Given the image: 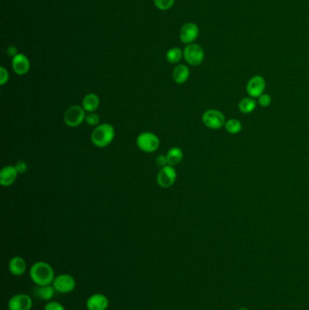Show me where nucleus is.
I'll return each instance as SVG.
<instances>
[{"label":"nucleus","instance_id":"obj_10","mask_svg":"<svg viewBox=\"0 0 309 310\" xmlns=\"http://www.w3.org/2000/svg\"><path fill=\"white\" fill-rule=\"evenodd\" d=\"M7 307L9 310H31L32 298L26 294H17L9 299Z\"/></svg>","mask_w":309,"mask_h":310},{"label":"nucleus","instance_id":"obj_21","mask_svg":"<svg viewBox=\"0 0 309 310\" xmlns=\"http://www.w3.org/2000/svg\"><path fill=\"white\" fill-rule=\"evenodd\" d=\"M225 129L231 135H238L242 130V123L237 119H230L225 123Z\"/></svg>","mask_w":309,"mask_h":310},{"label":"nucleus","instance_id":"obj_25","mask_svg":"<svg viewBox=\"0 0 309 310\" xmlns=\"http://www.w3.org/2000/svg\"><path fill=\"white\" fill-rule=\"evenodd\" d=\"M272 102V98L268 94H263L258 97V103L262 107H269Z\"/></svg>","mask_w":309,"mask_h":310},{"label":"nucleus","instance_id":"obj_22","mask_svg":"<svg viewBox=\"0 0 309 310\" xmlns=\"http://www.w3.org/2000/svg\"><path fill=\"white\" fill-rule=\"evenodd\" d=\"M182 57H183V52L181 51V49L179 47L171 48L166 55L167 61L171 64H178L182 58Z\"/></svg>","mask_w":309,"mask_h":310},{"label":"nucleus","instance_id":"obj_4","mask_svg":"<svg viewBox=\"0 0 309 310\" xmlns=\"http://www.w3.org/2000/svg\"><path fill=\"white\" fill-rule=\"evenodd\" d=\"M202 123L210 129L219 130L225 126V116L222 112L216 109H211L203 114Z\"/></svg>","mask_w":309,"mask_h":310},{"label":"nucleus","instance_id":"obj_14","mask_svg":"<svg viewBox=\"0 0 309 310\" xmlns=\"http://www.w3.org/2000/svg\"><path fill=\"white\" fill-rule=\"evenodd\" d=\"M18 171L16 166H5L0 172V184L3 187H9L13 184L18 178Z\"/></svg>","mask_w":309,"mask_h":310},{"label":"nucleus","instance_id":"obj_18","mask_svg":"<svg viewBox=\"0 0 309 310\" xmlns=\"http://www.w3.org/2000/svg\"><path fill=\"white\" fill-rule=\"evenodd\" d=\"M100 105V99L96 94H88L83 99V108L87 113H94Z\"/></svg>","mask_w":309,"mask_h":310},{"label":"nucleus","instance_id":"obj_7","mask_svg":"<svg viewBox=\"0 0 309 310\" xmlns=\"http://www.w3.org/2000/svg\"><path fill=\"white\" fill-rule=\"evenodd\" d=\"M53 287L58 293L67 294L76 289V279L69 274H61L56 277L53 281Z\"/></svg>","mask_w":309,"mask_h":310},{"label":"nucleus","instance_id":"obj_3","mask_svg":"<svg viewBox=\"0 0 309 310\" xmlns=\"http://www.w3.org/2000/svg\"><path fill=\"white\" fill-rule=\"evenodd\" d=\"M136 143L138 148L140 149L142 152L147 153V154H152L156 152L159 146H160V139L157 136H155L154 134L150 133V132H145L142 133L140 136L137 137Z\"/></svg>","mask_w":309,"mask_h":310},{"label":"nucleus","instance_id":"obj_31","mask_svg":"<svg viewBox=\"0 0 309 310\" xmlns=\"http://www.w3.org/2000/svg\"><path fill=\"white\" fill-rule=\"evenodd\" d=\"M248 310V309H246V308H241V309H239V310Z\"/></svg>","mask_w":309,"mask_h":310},{"label":"nucleus","instance_id":"obj_23","mask_svg":"<svg viewBox=\"0 0 309 310\" xmlns=\"http://www.w3.org/2000/svg\"><path fill=\"white\" fill-rule=\"evenodd\" d=\"M154 1L155 7L158 9L166 11L170 8H172L175 3V0H154Z\"/></svg>","mask_w":309,"mask_h":310},{"label":"nucleus","instance_id":"obj_9","mask_svg":"<svg viewBox=\"0 0 309 310\" xmlns=\"http://www.w3.org/2000/svg\"><path fill=\"white\" fill-rule=\"evenodd\" d=\"M266 89V80L261 76H255L251 78L246 86V90L250 97L258 98L264 94Z\"/></svg>","mask_w":309,"mask_h":310},{"label":"nucleus","instance_id":"obj_26","mask_svg":"<svg viewBox=\"0 0 309 310\" xmlns=\"http://www.w3.org/2000/svg\"><path fill=\"white\" fill-rule=\"evenodd\" d=\"M44 310H65L64 306L62 304L57 301H50L46 304L44 308Z\"/></svg>","mask_w":309,"mask_h":310},{"label":"nucleus","instance_id":"obj_2","mask_svg":"<svg viewBox=\"0 0 309 310\" xmlns=\"http://www.w3.org/2000/svg\"><path fill=\"white\" fill-rule=\"evenodd\" d=\"M116 136V131L113 125L109 123H103L97 126L92 133V142L99 148H104L113 142Z\"/></svg>","mask_w":309,"mask_h":310},{"label":"nucleus","instance_id":"obj_20","mask_svg":"<svg viewBox=\"0 0 309 310\" xmlns=\"http://www.w3.org/2000/svg\"><path fill=\"white\" fill-rule=\"evenodd\" d=\"M257 107V102L252 97L243 98L238 103V109L245 115L251 114Z\"/></svg>","mask_w":309,"mask_h":310},{"label":"nucleus","instance_id":"obj_30","mask_svg":"<svg viewBox=\"0 0 309 310\" xmlns=\"http://www.w3.org/2000/svg\"><path fill=\"white\" fill-rule=\"evenodd\" d=\"M7 53L9 57H11V58H15V57L18 55V50H17V48H16L15 46L11 45V46L7 47Z\"/></svg>","mask_w":309,"mask_h":310},{"label":"nucleus","instance_id":"obj_28","mask_svg":"<svg viewBox=\"0 0 309 310\" xmlns=\"http://www.w3.org/2000/svg\"><path fill=\"white\" fill-rule=\"evenodd\" d=\"M156 164H157V166L161 167V168H163V167L169 165L167 156L163 155H159V156L156 158Z\"/></svg>","mask_w":309,"mask_h":310},{"label":"nucleus","instance_id":"obj_6","mask_svg":"<svg viewBox=\"0 0 309 310\" xmlns=\"http://www.w3.org/2000/svg\"><path fill=\"white\" fill-rule=\"evenodd\" d=\"M183 58L189 65H200L204 60V50L198 44H190L183 50Z\"/></svg>","mask_w":309,"mask_h":310},{"label":"nucleus","instance_id":"obj_8","mask_svg":"<svg viewBox=\"0 0 309 310\" xmlns=\"http://www.w3.org/2000/svg\"><path fill=\"white\" fill-rule=\"evenodd\" d=\"M177 179V173L174 166L167 165L160 170L157 174V183L161 188L172 187Z\"/></svg>","mask_w":309,"mask_h":310},{"label":"nucleus","instance_id":"obj_16","mask_svg":"<svg viewBox=\"0 0 309 310\" xmlns=\"http://www.w3.org/2000/svg\"><path fill=\"white\" fill-rule=\"evenodd\" d=\"M56 292L57 291L54 289L53 285L38 286V288H36L34 291V295L39 299L49 301L54 297Z\"/></svg>","mask_w":309,"mask_h":310},{"label":"nucleus","instance_id":"obj_1","mask_svg":"<svg viewBox=\"0 0 309 310\" xmlns=\"http://www.w3.org/2000/svg\"><path fill=\"white\" fill-rule=\"evenodd\" d=\"M29 276L37 286L52 285L56 278L53 267L45 261H38L34 263L30 268Z\"/></svg>","mask_w":309,"mask_h":310},{"label":"nucleus","instance_id":"obj_19","mask_svg":"<svg viewBox=\"0 0 309 310\" xmlns=\"http://www.w3.org/2000/svg\"><path fill=\"white\" fill-rule=\"evenodd\" d=\"M168 162L169 165L175 166L179 164L183 159V152L179 147H173L168 151L167 155Z\"/></svg>","mask_w":309,"mask_h":310},{"label":"nucleus","instance_id":"obj_15","mask_svg":"<svg viewBox=\"0 0 309 310\" xmlns=\"http://www.w3.org/2000/svg\"><path fill=\"white\" fill-rule=\"evenodd\" d=\"M8 269L12 275L16 276V277H20V276L24 275L26 272V260L22 257H19V256L14 257L10 259V261L8 263Z\"/></svg>","mask_w":309,"mask_h":310},{"label":"nucleus","instance_id":"obj_13","mask_svg":"<svg viewBox=\"0 0 309 310\" xmlns=\"http://www.w3.org/2000/svg\"><path fill=\"white\" fill-rule=\"evenodd\" d=\"M12 68L19 76H24L30 69V61L23 54H18L12 58Z\"/></svg>","mask_w":309,"mask_h":310},{"label":"nucleus","instance_id":"obj_17","mask_svg":"<svg viewBox=\"0 0 309 310\" xmlns=\"http://www.w3.org/2000/svg\"><path fill=\"white\" fill-rule=\"evenodd\" d=\"M174 82L178 84L186 83L190 78V70L185 65H178L174 68L173 73Z\"/></svg>","mask_w":309,"mask_h":310},{"label":"nucleus","instance_id":"obj_24","mask_svg":"<svg viewBox=\"0 0 309 310\" xmlns=\"http://www.w3.org/2000/svg\"><path fill=\"white\" fill-rule=\"evenodd\" d=\"M84 122L87 124L91 125V126H98L99 123H100V117L95 112L94 113H88L85 116Z\"/></svg>","mask_w":309,"mask_h":310},{"label":"nucleus","instance_id":"obj_29","mask_svg":"<svg viewBox=\"0 0 309 310\" xmlns=\"http://www.w3.org/2000/svg\"><path fill=\"white\" fill-rule=\"evenodd\" d=\"M16 169H17L19 174H26V171H27V164L25 162L19 161L16 164Z\"/></svg>","mask_w":309,"mask_h":310},{"label":"nucleus","instance_id":"obj_12","mask_svg":"<svg viewBox=\"0 0 309 310\" xmlns=\"http://www.w3.org/2000/svg\"><path fill=\"white\" fill-rule=\"evenodd\" d=\"M108 307L109 299L103 294H94L86 300V308L88 310H106Z\"/></svg>","mask_w":309,"mask_h":310},{"label":"nucleus","instance_id":"obj_5","mask_svg":"<svg viewBox=\"0 0 309 310\" xmlns=\"http://www.w3.org/2000/svg\"><path fill=\"white\" fill-rule=\"evenodd\" d=\"M85 116L86 114L83 107L80 105H73L65 112L64 121L67 126L75 128L84 122Z\"/></svg>","mask_w":309,"mask_h":310},{"label":"nucleus","instance_id":"obj_27","mask_svg":"<svg viewBox=\"0 0 309 310\" xmlns=\"http://www.w3.org/2000/svg\"><path fill=\"white\" fill-rule=\"evenodd\" d=\"M9 79V74L5 67H0V84L4 85L7 84Z\"/></svg>","mask_w":309,"mask_h":310},{"label":"nucleus","instance_id":"obj_11","mask_svg":"<svg viewBox=\"0 0 309 310\" xmlns=\"http://www.w3.org/2000/svg\"><path fill=\"white\" fill-rule=\"evenodd\" d=\"M200 35V29L194 23H186L181 26L180 30V41L183 44L190 45L193 44Z\"/></svg>","mask_w":309,"mask_h":310}]
</instances>
